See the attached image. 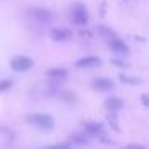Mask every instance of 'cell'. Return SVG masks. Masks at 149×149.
Listing matches in <instances>:
<instances>
[{
  "mask_svg": "<svg viewBox=\"0 0 149 149\" xmlns=\"http://www.w3.org/2000/svg\"><path fill=\"white\" fill-rule=\"evenodd\" d=\"M27 122L42 132H50L55 128V119L48 114H31V116H27Z\"/></svg>",
  "mask_w": 149,
  "mask_h": 149,
  "instance_id": "obj_1",
  "label": "cell"
},
{
  "mask_svg": "<svg viewBox=\"0 0 149 149\" xmlns=\"http://www.w3.org/2000/svg\"><path fill=\"white\" fill-rule=\"evenodd\" d=\"M71 23L75 24L79 27L87 26L88 23V10L82 2H77V3L72 5L71 8Z\"/></svg>",
  "mask_w": 149,
  "mask_h": 149,
  "instance_id": "obj_2",
  "label": "cell"
},
{
  "mask_svg": "<svg viewBox=\"0 0 149 149\" xmlns=\"http://www.w3.org/2000/svg\"><path fill=\"white\" fill-rule=\"evenodd\" d=\"M11 69L15 72H26L29 69H32L34 66V61L29 58V56H24V55H19V56H15L10 63Z\"/></svg>",
  "mask_w": 149,
  "mask_h": 149,
  "instance_id": "obj_3",
  "label": "cell"
},
{
  "mask_svg": "<svg viewBox=\"0 0 149 149\" xmlns=\"http://www.w3.org/2000/svg\"><path fill=\"white\" fill-rule=\"evenodd\" d=\"M84 130L87 132V135L91 136H98V138H104L106 132H104V125L100 122H95V120H84Z\"/></svg>",
  "mask_w": 149,
  "mask_h": 149,
  "instance_id": "obj_4",
  "label": "cell"
},
{
  "mask_svg": "<svg viewBox=\"0 0 149 149\" xmlns=\"http://www.w3.org/2000/svg\"><path fill=\"white\" fill-rule=\"evenodd\" d=\"M29 15L40 24H48L53 21V15L50 13V10L47 8H40V7H36V8H31L29 10Z\"/></svg>",
  "mask_w": 149,
  "mask_h": 149,
  "instance_id": "obj_5",
  "label": "cell"
},
{
  "mask_svg": "<svg viewBox=\"0 0 149 149\" xmlns=\"http://www.w3.org/2000/svg\"><path fill=\"white\" fill-rule=\"evenodd\" d=\"M107 45H109L111 52H112L114 55H117V56H127V55L130 53L128 45H127L123 40H120L119 37H116V39L109 40V42H107Z\"/></svg>",
  "mask_w": 149,
  "mask_h": 149,
  "instance_id": "obj_6",
  "label": "cell"
},
{
  "mask_svg": "<svg viewBox=\"0 0 149 149\" xmlns=\"http://www.w3.org/2000/svg\"><path fill=\"white\" fill-rule=\"evenodd\" d=\"M98 66H101V59L98 56H84L75 63V68L79 69H95Z\"/></svg>",
  "mask_w": 149,
  "mask_h": 149,
  "instance_id": "obj_7",
  "label": "cell"
},
{
  "mask_svg": "<svg viewBox=\"0 0 149 149\" xmlns=\"http://www.w3.org/2000/svg\"><path fill=\"white\" fill-rule=\"evenodd\" d=\"M91 87L96 91H111L114 88V82L107 77H96L91 80Z\"/></svg>",
  "mask_w": 149,
  "mask_h": 149,
  "instance_id": "obj_8",
  "label": "cell"
},
{
  "mask_svg": "<svg viewBox=\"0 0 149 149\" xmlns=\"http://www.w3.org/2000/svg\"><path fill=\"white\" fill-rule=\"evenodd\" d=\"M50 39L55 40V42H66V40L72 39V32L69 29H64V27H53L50 31Z\"/></svg>",
  "mask_w": 149,
  "mask_h": 149,
  "instance_id": "obj_9",
  "label": "cell"
},
{
  "mask_svg": "<svg viewBox=\"0 0 149 149\" xmlns=\"http://www.w3.org/2000/svg\"><path fill=\"white\" fill-rule=\"evenodd\" d=\"M47 77L53 82V84H61L66 77H68V71L64 68H55L47 71Z\"/></svg>",
  "mask_w": 149,
  "mask_h": 149,
  "instance_id": "obj_10",
  "label": "cell"
},
{
  "mask_svg": "<svg viewBox=\"0 0 149 149\" xmlns=\"http://www.w3.org/2000/svg\"><path fill=\"white\" fill-rule=\"evenodd\" d=\"M104 106H106V109H107V112H114V114H117L120 109H123V101L120 100L119 96H109L106 101H104Z\"/></svg>",
  "mask_w": 149,
  "mask_h": 149,
  "instance_id": "obj_11",
  "label": "cell"
},
{
  "mask_svg": "<svg viewBox=\"0 0 149 149\" xmlns=\"http://www.w3.org/2000/svg\"><path fill=\"white\" fill-rule=\"evenodd\" d=\"M68 143L72 146H88L90 138H88V135H85V133H72Z\"/></svg>",
  "mask_w": 149,
  "mask_h": 149,
  "instance_id": "obj_12",
  "label": "cell"
},
{
  "mask_svg": "<svg viewBox=\"0 0 149 149\" xmlns=\"http://www.w3.org/2000/svg\"><path fill=\"white\" fill-rule=\"evenodd\" d=\"M98 34L101 36V39H104V40H112V39H116V32H114L111 27H106V26H98Z\"/></svg>",
  "mask_w": 149,
  "mask_h": 149,
  "instance_id": "obj_13",
  "label": "cell"
},
{
  "mask_svg": "<svg viewBox=\"0 0 149 149\" xmlns=\"http://www.w3.org/2000/svg\"><path fill=\"white\" fill-rule=\"evenodd\" d=\"M119 80L122 82V84H125V85H139L143 82L139 77H133V75H128V74H120Z\"/></svg>",
  "mask_w": 149,
  "mask_h": 149,
  "instance_id": "obj_14",
  "label": "cell"
},
{
  "mask_svg": "<svg viewBox=\"0 0 149 149\" xmlns=\"http://www.w3.org/2000/svg\"><path fill=\"white\" fill-rule=\"evenodd\" d=\"M11 87H13V80H10V79H3V80H0V93L10 90Z\"/></svg>",
  "mask_w": 149,
  "mask_h": 149,
  "instance_id": "obj_15",
  "label": "cell"
},
{
  "mask_svg": "<svg viewBox=\"0 0 149 149\" xmlns=\"http://www.w3.org/2000/svg\"><path fill=\"white\" fill-rule=\"evenodd\" d=\"M107 122H109V125L112 127L114 130H116V132H119V125H117V117H116V114L114 112H109L107 114Z\"/></svg>",
  "mask_w": 149,
  "mask_h": 149,
  "instance_id": "obj_16",
  "label": "cell"
},
{
  "mask_svg": "<svg viewBox=\"0 0 149 149\" xmlns=\"http://www.w3.org/2000/svg\"><path fill=\"white\" fill-rule=\"evenodd\" d=\"M43 149H74V146L69 144V143H61V144H52V146H47Z\"/></svg>",
  "mask_w": 149,
  "mask_h": 149,
  "instance_id": "obj_17",
  "label": "cell"
},
{
  "mask_svg": "<svg viewBox=\"0 0 149 149\" xmlns=\"http://www.w3.org/2000/svg\"><path fill=\"white\" fill-rule=\"evenodd\" d=\"M141 103H143V106H144V107H148L149 106V96H148V95H141Z\"/></svg>",
  "mask_w": 149,
  "mask_h": 149,
  "instance_id": "obj_18",
  "label": "cell"
},
{
  "mask_svg": "<svg viewBox=\"0 0 149 149\" xmlns=\"http://www.w3.org/2000/svg\"><path fill=\"white\" fill-rule=\"evenodd\" d=\"M123 149H146L143 144H128L127 148H123Z\"/></svg>",
  "mask_w": 149,
  "mask_h": 149,
  "instance_id": "obj_19",
  "label": "cell"
},
{
  "mask_svg": "<svg viewBox=\"0 0 149 149\" xmlns=\"http://www.w3.org/2000/svg\"><path fill=\"white\" fill-rule=\"evenodd\" d=\"M114 64L116 66H119V68H128V64H127V63H123V61H119V59H114Z\"/></svg>",
  "mask_w": 149,
  "mask_h": 149,
  "instance_id": "obj_20",
  "label": "cell"
}]
</instances>
